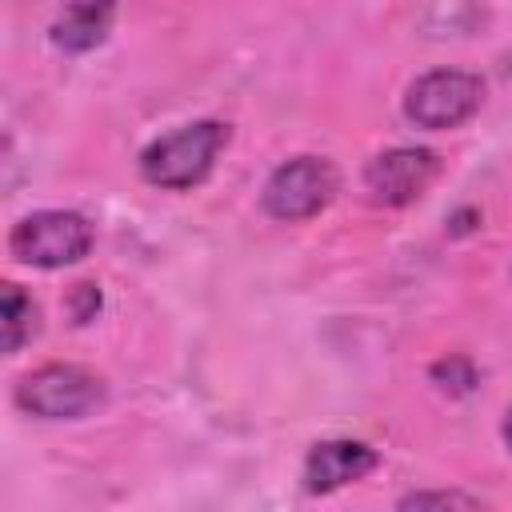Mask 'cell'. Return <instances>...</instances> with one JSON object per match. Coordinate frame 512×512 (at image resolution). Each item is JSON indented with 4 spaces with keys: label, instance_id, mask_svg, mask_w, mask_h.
<instances>
[{
    "label": "cell",
    "instance_id": "6da1fadb",
    "mask_svg": "<svg viewBox=\"0 0 512 512\" xmlns=\"http://www.w3.org/2000/svg\"><path fill=\"white\" fill-rule=\"evenodd\" d=\"M224 144H228V124H220V120H192V124L152 140L140 152V176L152 188L188 192V188H196L212 172V164L224 152Z\"/></svg>",
    "mask_w": 512,
    "mask_h": 512
},
{
    "label": "cell",
    "instance_id": "7a4b0ae2",
    "mask_svg": "<svg viewBox=\"0 0 512 512\" xmlns=\"http://www.w3.org/2000/svg\"><path fill=\"white\" fill-rule=\"evenodd\" d=\"M16 404L36 420H80L104 404V380L80 364H44L16 384Z\"/></svg>",
    "mask_w": 512,
    "mask_h": 512
},
{
    "label": "cell",
    "instance_id": "3957f363",
    "mask_svg": "<svg viewBox=\"0 0 512 512\" xmlns=\"http://www.w3.org/2000/svg\"><path fill=\"white\" fill-rule=\"evenodd\" d=\"M8 248H12V256L20 264H32V268H64V264H76V260H84L92 252V224L80 212L44 208V212L24 216L12 228Z\"/></svg>",
    "mask_w": 512,
    "mask_h": 512
},
{
    "label": "cell",
    "instance_id": "277c9868",
    "mask_svg": "<svg viewBox=\"0 0 512 512\" xmlns=\"http://www.w3.org/2000/svg\"><path fill=\"white\" fill-rule=\"evenodd\" d=\"M484 104V84L480 76L472 72H460V68H436V72H424L408 96H404V116L416 124V128H428V132H448V128H460L464 120H472Z\"/></svg>",
    "mask_w": 512,
    "mask_h": 512
},
{
    "label": "cell",
    "instance_id": "5b68a950",
    "mask_svg": "<svg viewBox=\"0 0 512 512\" xmlns=\"http://www.w3.org/2000/svg\"><path fill=\"white\" fill-rule=\"evenodd\" d=\"M336 184L340 176L324 156H292L268 176L260 200L272 220L296 224V220H312L316 212H324L328 200L336 196Z\"/></svg>",
    "mask_w": 512,
    "mask_h": 512
},
{
    "label": "cell",
    "instance_id": "8992f818",
    "mask_svg": "<svg viewBox=\"0 0 512 512\" xmlns=\"http://www.w3.org/2000/svg\"><path fill=\"white\" fill-rule=\"evenodd\" d=\"M440 176V156L428 148H388L368 160L364 168V188L372 192L376 204L404 208L428 192V184Z\"/></svg>",
    "mask_w": 512,
    "mask_h": 512
},
{
    "label": "cell",
    "instance_id": "52a82bcc",
    "mask_svg": "<svg viewBox=\"0 0 512 512\" xmlns=\"http://www.w3.org/2000/svg\"><path fill=\"white\" fill-rule=\"evenodd\" d=\"M376 464H380L376 448H368L360 440H324L304 460V488L312 496L336 492V488H344L352 480H364Z\"/></svg>",
    "mask_w": 512,
    "mask_h": 512
},
{
    "label": "cell",
    "instance_id": "ba28073f",
    "mask_svg": "<svg viewBox=\"0 0 512 512\" xmlns=\"http://www.w3.org/2000/svg\"><path fill=\"white\" fill-rule=\"evenodd\" d=\"M116 20V0H72L52 20V44L64 52H92Z\"/></svg>",
    "mask_w": 512,
    "mask_h": 512
},
{
    "label": "cell",
    "instance_id": "9c48e42d",
    "mask_svg": "<svg viewBox=\"0 0 512 512\" xmlns=\"http://www.w3.org/2000/svg\"><path fill=\"white\" fill-rule=\"evenodd\" d=\"M0 328H4L8 356H16L36 336V304L20 284H4V292H0Z\"/></svg>",
    "mask_w": 512,
    "mask_h": 512
},
{
    "label": "cell",
    "instance_id": "30bf717a",
    "mask_svg": "<svg viewBox=\"0 0 512 512\" xmlns=\"http://www.w3.org/2000/svg\"><path fill=\"white\" fill-rule=\"evenodd\" d=\"M432 380H436L444 392H452V396H468L480 376H476V364H472L468 356H444V360L432 364Z\"/></svg>",
    "mask_w": 512,
    "mask_h": 512
},
{
    "label": "cell",
    "instance_id": "8fae6325",
    "mask_svg": "<svg viewBox=\"0 0 512 512\" xmlns=\"http://www.w3.org/2000/svg\"><path fill=\"white\" fill-rule=\"evenodd\" d=\"M68 312H72V324L96 320V312H100V284H96V280L72 284V292H68Z\"/></svg>",
    "mask_w": 512,
    "mask_h": 512
},
{
    "label": "cell",
    "instance_id": "7c38bea8",
    "mask_svg": "<svg viewBox=\"0 0 512 512\" xmlns=\"http://www.w3.org/2000/svg\"><path fill=\"white\" fill-rule=\"evenodd\" d=\"M400 508H480V496L468 492H408Z\"/></svg>",
    "mask_w": 512,
    "mask_h": 512
},
{
    "label": "cell",
    "instance_id": "4fadbf2b",
    "mask_svg": "<svg viewBox=\"0 0 512 512\" xmlns=\"http://www.w3.org/2000/svg\"><path fill=\"white\" fill-rule=\"evenodd\" d=\"M468 220H476V212H472V208H464V212H456V216L448 220V232H456V236H460V232H468V228H472Z\"/></svg>",
    "mask_w": 512,
    "mask_h": 512
},
{
    "label": "cell",
    "instance_id": "5bb4252c",
    "mask_svg": "<svg viewBox=\"0 0 512 512\" xmlns=\"http://www.w3.org/2000/svg\"><path fill=\"white\" fill-rule=\"evenodd\" d=\"M500 432H504V444H508V448H512V412H508V416H504V428H500Z\"/></svg>",
    "mask_w": 512,
    "mask_h": 512
}]
</instances>
